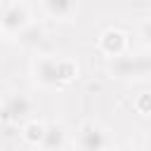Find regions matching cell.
<instances>
[{
	"instance_id": "obj_5",
	"label": "cell",
	"mask_w": 151,
	"mask_h": 151,
	"mask_svg": "<svg viewBox=\"0 0 151 151\" xmlns=\"http://www.w3.org/2000/svg\"><path fill=\"white\" fill-rule=\"evenodd\" d=\"M125 47H127V35L118 28H106L101 35H99V50L111 57V59H118L125 54Z\"/></svg>"
},
{
	"instance_id": "obj_1",
	"label": "cell",
	"mask_w": 151,
	"mask_h": 151,
	"mask_svg": "<svg viewBox=\"0 0 151 151\" xmlns=\"http://www.w3.org/2000/svg\"><path fill=\"white\" fill-rule=\"evenodd\" d=\"M31 26V17H28V7L24 2H7L0 9V28L2 33H24Z\"/></svg>"
},
{
	"instance_id": "obj_6",
	"label": "cell",
	"mask_w": 151,
	"mask_h": 151,
	"mask_svg": "<svg viewBox=\"0 0 151 151\" xmlns=\"http://www.w3.org/2000/svg\"><path fill=\"white\" fill-rule=\"evenodd\" d=\"M64 144H66V132L61 125L52 123V125H45V134H42V142H40V151H64Z\"/></svg>"
},
{
	"instance_id": "obj_2",
	"label": "cell",
	"mask_w": 151,
	"mask_h": 151,
	"mask_svg": "<svg viewBox=\"0 0 151 151\" xmlns=\"http://www.w3.org/2000/svg\"><path fill=\"white\" fill-rule=\"evenodd\" d=\"M78 149L80 151H106L109 134L97 123H83L78 130Z\"/></svg>"
},
{
	"instance_id": "obj_4",
	"label": "cell",
	"mask_w": 151,
	"mask_h": 151,
	"mask_svg": "<svg viewBox=\"0 0 151 151\" xmlns=\"http://www.w3.org/2000/svg\"><path fill=\"white\" fill-rule=\"evenodd\" d=\"M33 73H35V80L42 87H59L61 85V78H59V59H52V57L35 59Z\"/></svg>"
},
{
	"instance_id": "obj_14",
	"label": "cell",
	"mask_w": 151,
	"mask_h": 151,
	"mask_svg": "<svg viewBox=\"0 0 151 151\" xmlns=\"http://www.w3.org/2000/svg\"><path fill=\"white\" fill-rule=\"evenodd\" d=\"M0 35H2V28H0Z\"/></svg>"
},
{
	"instance_id": "obj_7",
	"label": "cell",
	"mask_w": 151,
	"mask_h": 151,
	"mask_svg": "<svg viewBox=\"0 0 151 151\" xmlns=\"http://www.w3.org/2000/svg\"><path fill=\"white\" fill-rule=\"evenodd\" d=\"M42 12L52 19H66L76 12V5L68 0H45L42 2Z\"/></svg>"
},
{
	"instance_id": "obj_13",
	"label": "cell",
	"mask_w": 151,
	"mask_h": 151,
	"mask_svg": "<svg viewBox=\"0 0 151 151\" xmlns=\"http://www.w3.org/2000/svg\"><path fill=\"white\" fill-rule=\"evenodd\" d=\"M139 66H142V71H144L146 66H151V59H149V64H142V61H139Z\"/></svg>"
},
{
	"instance_id": "obj_9",
	"label": "cell",
	"mask_w": 151,
	"mask_h": 151,
	"mask_svg": "<svg viewBox=\"0 0 151 151\" xmlns=\"http://www.w3.org/2000/svg\"><path fill=\"white\" fill-rule=\"evenodd\" d=\"M42 134H45V125H42V123L31 120V123H26V125H24V139H26L28 144L38 146V144L42 142Z\"/></svg>"
},
{
	"instance_id": "obj_12",
	"label": "cell",
	"mask_w": 151,
	"mask_h": 151,
	"mask_svg": "<svg viewBox=\"0 0 151 151\" xmlns=\"http://www.w3.org/2000/svg\"><path fill=\"white\" fill-rule=\"evenodd\" d=\"M146 151H151V134H149V139H146Z\"/></svg>"
},
{
	"instance_id": "obj_8",
	"label": "cell",
	"mask_w": 151,
	"mask_h": 151,
	"mask_svg": "<svg viewBox=\"0 0 151 151\" xmlns=\"http://www.w3.org/2000/svg\"><path fill=\"white\" fill-rule=\"evenodd\" d=\"M139 71H142L139 61H134V59H130V57H125V54L111 61V73H113V76L125 78V76H134V73H139Z\"/></svg>"
},
{
	"instance_id": "obj_15",
	"label": "cell",
	"mask_w": 151,
	"mask_h": 151,
	"mask_svg": "<svg viewBox=\"0 0 151 151\" xmlns=\"http://www.w3.org/2000/svg\"><path fill=\"white\" fill-rule=\"evenodd\" d=\"M123 151H130V149H123Z\"/></svg>"
},
{
	"instance_id": "obj_3",
	"label": "cell",
	"mask_w": 151,
	"mask_h": 151,
	"mask_svg": "<svg viewBox=\"0 0 151 151\" xmlns=\"http://www.w3.org/2000/svg\"><path fill=\"white\" fill-rule=\"evenodd\" d=\"M28 113H31V99H28L24 92L9 94V97L5 99V104H2V118H5V123H9V125L21 123Z\"/></svg>"
},
{
	"instance_id": "obj_11",
	"label": "cell",
	"mask_w": 151,
	"mask_h": 151,
	"mask_svg": "<svg viewBox=\"0 0 151 151\" xmlns=\"http://www.w3.org/2000/svg\"><path fill=\"white\" fill-rule=\"evenodd\" d=\"M139 35H142L144 45H149V47H151V19H146V21L142 24V28H139Z\"/></svg>"
},
{
	"instance_id": "obj_10",
	"label": "cell",
	"mask_w": 151,
	"mask_h": 151,
	"mask_svg": "<svg viewBox=\"0 0 151 151\" xmlns=\"http://www.w3.org/2000/svg\"><path fill=\"white\" fill-rule=\"evenodd\" d=\"M78 76V66L73 61H66V59H59V78H61V85L73 80Z\"/></svg>"
}]
</instances>
